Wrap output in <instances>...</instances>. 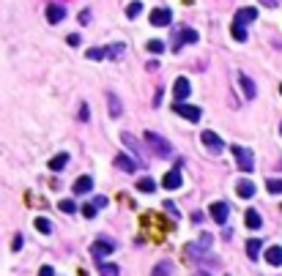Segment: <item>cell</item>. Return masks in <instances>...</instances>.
<instances>
[{
  "instance_id": "obj_1",
  "label": "cell",
  "mask_w": 282,
  "mask_h": 276,
  "mask_svg": "<svg viewBox=\"0 0 282 276\" xmlns=\"http://www.w3.org/2000/svg\"><path fill=\"white\" fill-rule=\"evenodd\" d=\"M211 243H214V235L203 233L197 243H189V246L184 249L186 260H189V262H214V265H217V260H214L211 252H208V249H211Z\"/></svg>"
},
{
  "instance_id": "obj_2",
  "label": "cell",
  "mask_w": 282,
  "mask_h": 276,
  "mask_svg": "<svg viewBox=\"0 0 282 276\" xmlns=\"http://www.w3.org/2000/svg\"><path fill=\"white\" fill-rule=\"evenodd\" d=\"M145 145L153 148V153H156V156H162V159L173 156V145L167 142L165 137H159L156 131H145Z\"/></svg>"
},
{
  "instance_id": "obj_3",
  "label": "cell",
  "mask_w": 282,
  "mask_h": 276,
  "mask_svg": "<svg viewBox=\"0 0 282 276\" xmlns=\"http://www.w3.org/2000/svg\"><path fill=\"white\" fill-rule=\"evenodd\" d=\"M230 151H233L236 167H239L241 173H252V167H255V156H252V151H249V148H244V145H233Z\"/></svg>"
},
{
  "instance_id": "obj_4",
  "label": "cell",
  "mask_w": 282,
  "mask_h": 276,
  "mask_svg": "<svg viewBox=\"0 0 282 276\" xmlns=\"http://www.w3.org/2000/svg\"><path fill=\"white\" fill-rule=\"evenodd\" d=\"M173 110L178 112L181 118H186V120H200V107H195V104H184V101H175L173 104Z\"/></svg>"
},
{
  "instance_id": "obj_5",
  "label": "cell",
  "mask_w": 282,
  "mask_h": 276,
  "mask_svg": "<svg viewBox=\"0 0 282 276\" xmlns=\"http://www.w3.org/2000/svg\"><path fill=\"white\" fill-rule=\"evenodd\" d=\"M189 93H192V85H189V79H186V77H178V79H175V85H173V99H175V101H186V99H189Z\"/></svg>"
},
{
  "instance_id": "obj_6",
  "label": "cell",
  "mask_w": 282,
  "mask_h": 276,
  "mask_svg": "<svg viewBox=\"0 0 282 276\" xmlns=\"http://www.w3.org/2000/svg\"><path fill=\"white\" fill-rule=\"evenodd\" d=\"M227 214H230L227 202H211V208H208V216H211L217 224H225V221H227Z\"/></svg>"
},
{
  "instance_id": "obj_7",
  "label": "cell",
  "mask_w": 282,
  "mask_h": 276,
  "mask_svg": "<svg viewBox=\"0 0 282 276\" xmlns=\"http://www.w3.org/2000/svg\"><path fill=\"white\" fill-rule=\"evenodd\" d=\"M170 22H173L170 8H153V11H151V25H156V28H167Z\"/></svg>"
},
{
  "instance_id": "obj_8",
  "label": "cell",
  "mask_w": 282,
  "mask_h": 276,
  "mask_svg": "<svg viewBox=\"0 0 282 276\" xmlns=\"http://www.w3.org/2000/svg\"><path fill=\"white\" fill-rule=\"evenodd\" d=\"M112 252H115V243H112V241H104V238H99V241L90 246V255L96 257V260H102L104 255H112Z\"/></svg>"
},
{
  "instance_id": "obj_9",
  "label": "cell",
  "mask_w": 282,
  "mask_h": 276,
  "mask_svg": "<svg viewBox=\"0 0 282 276\" xmlns=\"http://www.w3.org/2000/svg\"><path fill=\"white\" fill-rule=\"evenodd\" d=\"M112 164H115V170H121V173H134V170H140V161H134L131 156H124V153L115 156Z\"/></svg>"
},
{
  "instance_id": "obj_10",
  "label": "cell",
  "mask_w": 282,
  "mask_h": 276,
  "mask_svg": "<svg viewBox=\"0 0 282 276\" xmlns=\"http://www.w3.org/2000/svg\"><path fill=\"white\" fill-rule=\"evenodd\" d=\"M200 139H203V142H206V145L211 148L214 153H222V148H225V145H222V139L217 137L214 131H203V134H200Z\"/></svg>"
},
{
  "instance_id": "obj_11",
  "label": "cell",
  "mask_w": 282,
  "mask_h": 276,
  "mask_svg": "<svg viewBox=\"0 0 282 276\" xmlns=\"http://www.w3.org/2000/svg\"><path fill=\"white\" fill-rule=\"evenodd\" d=\"M258 20V11L255 8H239L236 11V25H249V22Z\"/></svg>"
},
{
  "instance_id": "obj_12",
  "label": "cell",
  "mask_w": 282,
  "mask_h": 276,
  "mask_svg": "<svg viewBox=\"0 0 282 276\" xmlns=\"http://www.w3.org/2000/svg\"><path fill=\"white\" fill-rule=\"evenodd\" d=\"M63 17H66L63 6H58V3L47 6V22H49V25H58V22H63Z\"/></svg>"
},
{
  "instance_id": "obj_13",
  "label": "cell",
  "mask_w": 282,
  "mask_h": 276,
  "mask_svg": "<svg viewBox=\"0 0 282 276\" xmlns=\"http://www.w3.org/2000/svg\"><path fill=\"white\" fill-rule=\"evenodd\" d=\"M239 82H241V90H244V96H247L249 101H252V99L258 96V88H255V82L249 79L247 74H239Z\"/></svg>"
},
{
  "instance_id": "obj_14",
  "label": "cell",
  "mask_w": 282,
  "mask_h": 276,
  "mask_svg": "<svg viewBox=\"0 0 282 276\" xmlns=\"http://www.w3.org/2000/svg\"><path fill=\"white\" fill-rule=\"evenodd\" d=\"M93 189V178L90 175H83V178L74 180V194H88Z\"/></svg>"
},
{
  "instance_id": "obj_15",
  "label": "cell",
  "mask_w": 282,
  "mask_h": 276,
  "mask_svg": "<svg viewBox=\"0 0 282 276\" xmlns=\"http://www.w3.org/2000/svg\"><path fill=\"white\" fill-rule=\"evenodd\" d=\"M121 139H124V145H129V148H131V153H137V156H140V164H145V159H143V148H140L137 139L131 137V134H126V131L121 134Z\"/></svg>"
},
{
  "instance_id": "obj_16",
  "label": "cell",
  "mask_w": 282,
  "mask_h": 276,
  "mask_svg": "<svg viewBox=\"0 0 282 276\" xmlns=\"http://www.w3.org/2000/svg\"><path fill=\"white\" fill-rule=\"evenodd\" d=\"M162 186H165L167 192H170V189H178L181 186V173L178 170H170V173L165 175V180H162Z\"/></svg>"
},
{
  "instance_id": "obj_17",
  "label": "cell",
  "mask_w": 282,
  "mask_h": 276,
  "mask_svg": "<svg viewBox=\"0 0 282 276\" xmlns=\"http://www.w3.org/2000/svg\"><path fill=\"white\" fill-rule=\"evenodd\" d=\"M126 55L124 44H112V47H104V58H112V60H121Z\"/></svg>"
},
{
  "instance_id": "obj_18",
  "label": "cell",
  "mask_w": 282,
  "mask_h": 276,
  "mask_svg": "<svg viewBox=\"0 0 282 276\" xmlns=\"http://www.w3.org/2000/svg\"><path fill=\"white\" fill-rule=\"evenodd\" d=\"M107 101H110V115L112 118H121V112H124V107H121V99L115 96V93H107Z\"/></svg>"
},
{
  "instance_id": "obj_19",
  "label": "cell",
  "mask_w": 282,
  "mask_h": 276,
  "mask_svg": "<svg viewBox=\"0 0 282 276\" xmlns=\"http://www.w3.org/2000/svg\"><path fill=\"white\" fill-rule=\"evenodd\" d=\"M244 221H247V227L249 230H258L263 224V219H260V214H258V211H252V208H249L247 211V216H244Z\"/></svg>"
},
{
  "instance_id": "obj_20",
  "label": "cell",
  "mask_w": 282,
  "mask_h": 276,
  "mask_svg": "<svg viewBox=\"0 0 282 276\" xmlns=\"http://www.w3.org/2000/svg\"><path fill=\"white\" fill-rule=\"evenodd\" d=\"M266 260H268V265H282V246H271V249H268Z\"/></svg>"
},
{
  "instance_id": "obj_21",
  "label": "cell",
  "mask_w": 282,
  "mask_h": 276,
  "mask_svg": "<svg viewBox=\"0 0 282 276\" xmlns=\"http://www.w3.org/2000/svg\"><path fill=\"white\" fill-rule=\"evenodd\" d=\"M236 192H239V197H244V200H249L255 194V186L249 183V180H241V183H236Z\"/></svg>"
},
{
  "instance_id": "obj_22",
  "label": "cell",
  "mask_w": 282,
  "mask_h": 276,
  "mask_svg": "<svg viewBox=\"0 0 282 276\" xmlns=\"http://www.w3.org/2000/svg\"><path fill=\"white\" fill-rule=\"evenodd\" d=\"M260 249H263L260 238H249V241H247V255L252 257V260H258V255H260Z\"/></svg>"
},
{
  "instance_id": "obj_23",
  "label": "cell",
  "mask_w": 282,
  "mask_h": 276,
  "mask_svg": "<svg viewBox=\"0 0 282 276\" xmlns=\"http://www.w3.org/2000/svg\"><path fill=\"white\" fill-rule=\"evenodd\" d=\"M66 161H69V153H58L55 159L49 161V170H52V173H61L63 167H66Z\"/></svg>"
},
{
  "instance_id": "obj_24",
  "label": "cell",
  "mask_w": 282,
  "mask_h": 276,
  "mask_svg": "<svg viewBox=\"0 0 282 276\" xmlns=\"http://www.w3.org/2000/svg\"><path fill=\"white\" fill-rule=\"evenodd\" d=\"M99 274L102 276H121V268L110 265V262H99Z\"/></svg>"
},
{
  "instance_id": "obj_25",
  "label": "cell",
  "mask_w": 282,
  "mask_h": 276,
  "mask_svg": "<svg viewBox=\"0 0 282 276\" xmlns=\"http://www.w3.org/2000/svg\"><path fill=\"white\" fill-rule=\"evenodd\" d=\"M197 41V33L195 30H181V39H178V44H175V49L181 47V44H195Z\"/></svg>"
},
{
  "instance_id": "obj_26",
  "label": "cell",
  "mask_w": 282,
  "mask_h": 276,
  "mask_svg": "<svg viewBox=\"0 0 282 276\" xmlns=\"http://www.w3.org/2000/svg\"><path fill=\"white\" fill-rule=\"evenodd\" d=\"M170 274H173V265H170V260H165V262H159L156 268H153L151 276H170Z\"/></svg>"
},
{
  "instance_id": "obj_27",
  "label": "cell",
  "mask_w": 282,
  "mask_h": 276,
  "mask_svg": "<svg viewBox=\"0 0 282 276\" xmlns=\"http://www.w3.org/2000/svg\"><path fill=\"white\" fill-rule=\"evenodd\" d=\"M137 189H140V192H145V194H151L153 189H156V183H153V178H140L137 180Z\"/></svg>"
},
{
  "instance_id": "obj_28",
  "label": "cell",
  "mask_w": 282,
  "mask_h": 276,
  "mask_svg": "<svg viewBox=\"0 0 282 276\" xmlns=\"http://www.w3.org/2000/svg\"><path fill=\"white\" fill-rule=\"evenodd\" d=\"M266 189L271 194H282V178H268L266 180Z\"/></svg>"
},
{
  "instance_id": "obj_29",
  "label": "cell",
  "mask_w": 282,
  "mask_h": 276,
  "mask_svg": "<svg viewBox=\"0 0 282 276\" xmlns=\"http://www.w3.org/2000/svg\"><path fill=\"white\" fill-rule=\"evenodd\" d=\"M230 33H233V39H236V41H247V30H244V25H236V22H233Z\"/></svg>"
},
{
  "instance_id": "obj_30",
  "label": "cell",
  "mask_w": 282,
  "mask_h": 276,
  "mask_svg": "<svg viewBox=\"0 0 282 276\" xmlns=\"http://www.w3.org/2000/svg\"><path fill=\"white\" fill-rule=\"evenodd\" d=\"M140 11H143V3H140V0H134V3H129V8H126V17H129V20H134Z\"/></svg>"
},
{
  "instance_id": "obj_31",
  "label": "cell",
  "mask_w": 282,
  "mask_h": 276,
  "mask_svg": "<svg viewBox=\"0 0 282 276\" xmlns=\"http://www.w3.org/2000/svg\"><path fill=\"white\" fill-rule=\"evenodd\" d=\"M33 224H36V230H39V233H49V230H52V224H49L47 219H42V216H39Z\"/></svg>"
},
{
  "instance_id": "obj_32",
  "label": "cell",
  "mask_w": 282,
  "mask_h": 276,
  "mask_svg": "<svg viewBox=\"0 0 282 276\" xmlns=\"http://www.w3.org/2000/svg\"><path fill=\"white\" fill-rule=\"evenodd\" d=\"M148 49H151L153 55H159V52H165V41H159V39H153V41H148Z\"/></svg>"
},
{
  "instance_id": "obj_33",
  "label": "cell",
  "mask_w": 282,
  "mask_h": 276,
  "mask_svg": "<svg viewBox=\"0 0 282 276\" xmlns=\"http://www.w3.org/2000/svg\"><path fill=\"white\" fill-rule=\"evenodd\" d=\"M61 211H63V214H74V211H77L74 200H61Z\"/></svg>"
},
{
  "instance_id": "obj_34",
  "label": "cell",
  "mask_w": 282,
  "mask_h": 276,
  "mask_svg": "<svg viewBox=\"0 0 282 276\" xmlns=\"http://www.w3.org/2000/svg\"><path fill=\"white\" fill-rule=\"evenodd\" d=\"M83 216H85V219H93V216H96V205H85L83 208Z\"/></svg>"
},
{
  "instance_id": "obj_35",
  "label": "cell",
  "mask_w": 282,
  "mask_h": 276,
  "mask_svg": "<svg viewBox=\"0 0 282 276\" xmlns=\"http://www.w3.org/2000/svg\"><path fill=\"white\" fill-rule=\"evenodd\" d=\"M77 20H80V25H88V22H90V11H80Z\"/></svg>"
},
{
  "instance_id": "obj_36",
  "label": "cell",
  "mask_w": 282,
  "mask_h": 276,
  "mask_svg": "<svg viewBox=\"0 0 282 276\" xmlns=\"http://www.w3.org/2000/svg\"><path fill=\"white\" fill-rule=\"evenodd\" d=\"M80 118H83V120H88L90 118V110H88V104L83 101V107H80Z\"/></svg>"
},
{
  "instance_id": "obj_37",
  "label": "cell",
  "mask_w": 282,
  "mask_h": 276,
  "mask_svg": "<svg viewBox=\"0 0 282 276\" xmlns=\"http://www.w3.org/2000/svg\"><path fill=\"white\" fill-rule=\"evenodd\" d=\"M11 249H14V252H20V249H22V235H14V241H11Z\"/></svg>"
},
{
  "instance_id": "obj_38",
  "label": "cell",
  "mask_w": 282,
  "mask_h": 276,
  "mask_svg": "<svg viewBox=\"0 0 282 276\" xmlns=\"http://www.w3.org/2000/svg\"><path fill=\"white\" fill-rule=\"evenodd\" d=\"M66 41H69L71 47H77V44H80V36H77V33H69V36H66Z\"/></svg>"
},
{
  "instance_id": "obj_39",
  "label": "cell",
  "mask_w": 282,
  "mask_h": 276,
  "mask_svg": "<svg viewBox=\"0 0 282 276\" xmlns=\"http://www.w3.org/2000/svg\"><path fill=\"white\" fill-rule=\"evenodd\" d=\"M39 276H55V271L49 268V265H42V271H39Z\"/></svg>"
},
{
  "instance_id": "obj_40",
  "label": "cell",
  "mask_w": 282,
  "mask_h": 276,
  "mask_svg": "<svg viewBox=\"0 0 282 276\" xmlns=\"http://www.w3.org/2000/svg\"><path fill=\"white\" fill-rule=\"evenodd\" d=\"M159 104H162V88H159L156 96H153V107H159Z\"/></svg>"
},
{
  "instance_id": "obj_41",
  "label": "cell",
  "mask_w": 282,
  "mask_h": 276,
  "mask_svg": "<svg viewBox=\"0 0 282 276\" xmlns=\"http://www.w3.org/2000/svg\"><path fill=\"white\" fill-rule=\"evenodd\" d=\"M93 205H96V208H104V205H107V197H96V202H93Z\"/></svg>"
},
{
  "instance_id": "obj_42",
  "label": "cell",
  "mask_w": 282,
  "mask_h": 276,
  "mask_svg": "<svg viewBox=\"0 0 282 276\" xmlns=\"http://www.w3.org/2000/svg\"><path fill=\"white\" fill-rule=\"evenodd\" d=\"M165 211H170V214H173V216H175V205H173V202H170V200H167V202H165Z\"/></svg>"
},
{
  "instance_id": "obj_43",
  "label": "cell",
  "mask_w": 282,
  "mask_h": 276,
  "mask_svg": "<svg viewBox=\"0 0 282 276\" xmlns=\"http://www.w3.org/2000/svg\"><path fill=\"white\" fill-rule=\"evenodd\" d=\"M263 6H268V8H274V6H277V0H263Z\"/></svg>"
},
{
  "instance_id": "obj_44",
  "label": "cell",
  "mask_w": 282,
  "mask_h": 276,
  "mask_svg": "<svg viewBox=\"0 0 282 276\" xmlns=\"http://www.w3.org/2000/svg\"><path fill=\"white\" fill-rule=\"evenodd\" d=\"M192 276H211L208 271H197V274H192Z\"/></svg>"
},
{
  "instance_id": "obj_45",
  "label": "cell",
  "mask_w": 282,
  "mask_h": 276,
  "mask_svg": "<svg viewBox=\"0 0 282 276\" xmlns=\"http://www.w3.org/2000/svg\"><path fill=\"white\" fill-rule=\"evenodd\" d=\"M280 134H282V126H280Z\"/></svg>"
},
{
  "instance_id": "obj_46",
  "label": "cell",
  "mask_w": 282,
  "mask_h": 276,
  "mask_svg": "<svg viewBox=\"0 0 282 276\" xmlns=\"http://www.w3.org/2000/svg\"><path fill=\"white\" fill-rule=\"evenodd\" d=\"M280 90H282V85H280Z\"/></svg>"
}]
</instances>
